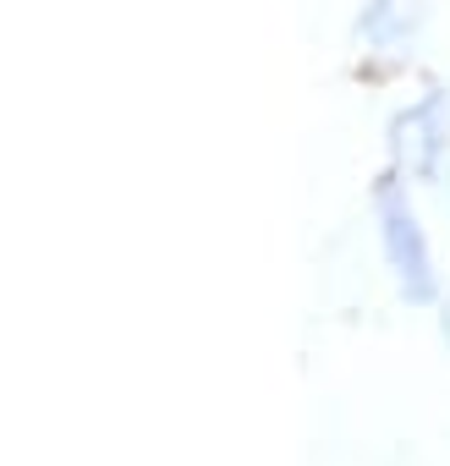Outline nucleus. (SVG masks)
<instances>
[{
    "instance_id": "nucleus-1",
    "label": "nucleus",
    "mask_w": 450,
    "mask_h": 466,
    "mask_svg": "<svg viewBox=\"0 0 450 466\" xmlns=\"http://www.w3.org/2000/svg\"><path fill=\"white\" fill-rule=\"evenodd\" d=\"M373 219H379V248H384V269H390L395 291L412 308H434L439 302V269H434V253H428V230L412 208L406 176L390 170L373 187Z\"/></svg>"
},
{
    "instance_id": "nucleus-2",
    "label": "nucleus",
    "mask_w": 450,
    "mask_h": 466,
    "mask_svg": "<svg viewBox=\"0 0 450 466\" xmlns=\"http://www.w3.org/2000/svg\"><path fill=\"white\" fill-rule=\"evenodd\" d=\"M445 148H450V99H445V88H428L417 105H406V110L390 121V159H395V176L434 181L439 165H445Z\"/></svg>"
},
{
    "instance_id": "nucleus-3",
    "label": "nucleus",
    "mask_w": 450,
    "mask_h": 466,
    "mask_svg": "<svg viewBox=\"0 0 450 466\" xmlns=\"http://www.w3.org/2000/svg\"><path fill=\"white\" fill-rule=\"evenodd\" d=\"M423 28V0H368L357 17V39L373 56H401Z\"/></svg>"
}]
</instances>
